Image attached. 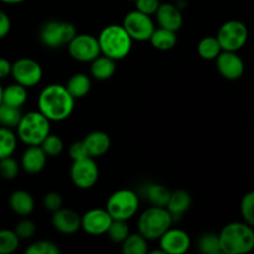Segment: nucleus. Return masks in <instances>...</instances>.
Returning a JSON list of instances; mask_svg holds the SVG:
<instances>
[{
  "label": "nucleus",
  "mask_w": 254,
  "mask_h": 254,
  "mask_svg": "<svg viewBox=\"0 0 254 254\" xmlns=\"http://www.w3.org/2000/svg\"><path fill=\"white\" fill-rule=\"evenodd\" d=\"M76 98L66 86L52 83L45 87L37 99L39 111L51 122H62L68 118L74 109Z\"/></svg>",
  "instance_id": "obj_1"
},
{
  "label": "nucleus",
  "mask_w": 254,
  "mask_h": 254,
  "mask_svg": "<svg viewBox=\"0 0 254 254\" xmlns=\"http://www.w3.org/2000/svg\"><path fill=\"white\" fill-rule=\"evenodd\" d=\"M222 254H246L254 250V228L248 223H227L218 233Z\"/></svg>",
  "instance_id": "obj_2"
},
{
  "label": "nucleus",
  "mask_w": 254,
  "mask_h": 254,
  "mask_svg": "<svg viewBox=\"0 0 254 254\" xmlns=\"http://www.w3.org/2000/svg\"><path fill=\"white\" fill-rule=\"evenodd\" d=\"M102 55L116 60H123L130 54L133 41L123 25L112 24L104 27L98 36Z\"/></svg>",
  "instance_id": "obj_3"
},
{
  "label": "nucleus",
  "mask_w": 254,
  "mask_h": 254,
  "mask_svg": "<svg viewBox=\"0 0 254 254\" xmlns=\"http://www.w3.org/2000/svg\"><path fill=\"white\" fill-rule=\"evenodd\" d=\"M174 217L166 207L150 206L138 220V232L148 241L159 240L173 226Z\"/></svg>",
  "instance_id": "obj_4"
},
{
  "label": "nucleus",
  "mask_w": 254,
  "mask_h": 254,
  "mask_svg": "<svg viewBox=\"0 0 254 254\" xmlns=\"http://www.w3.org/2000/svg\"><path fill=\"white\" fill-rule=\"evenodd\" d=\"M50 119H47L40 111H32L22 114L16 134L20 141L30 145H41L50 134Z\"/></svg>",
  "instance_id": "obj_5"
},
{
  "label": "nucleus",
  "mask_w": 254,
  "mask_h": 254,
  "mask_svg": "<svg viewBox=\"0 0 254 254\" xmlns=\"http://www.w3.org/2000/svg\"><path fill=\"white\" fill-rule=\"evenodd\" d=\"M139 196L129 189H121L112 193L107 200L106 208L113 220L129 221L139 210Z\"/></svg>",
  "instance_id": "obj_6"
},
{
  "label": "nucleus",
  "mask_w": 254,
  "mask_h": 254,
  "mask_svg": "<svg viewBox=\"0 0 254 254\" xmlns=\"http://www.w3.org/2000/svg\"><path fill=\"white\" fill-rule=\"evenodd\" d=\"M77 35L76 26L68 21L51 20L45 22L40 30V40L42 44L50 49H59L68 46L69 42Z\"/></svg>",
  "instance_id": "obj_7"
},
{
  "label": "nucleus",
  "mask_w": 254,
  "mask_h": 254,
  "mask_svg": "<svg viewBox=\"0 0 254 254\" xmlns=\"http://www.w3.org/2000/svg\"><path fill=\"white\" fill-rule=\"evenodd\" d=\"M223 51H236L242 49L248 40V29L240 20H228L217 32Z\"/></svg>",
  "instance_id": "obj_8"
},
{
  "label": "nucleus",
  "mask_w": 254,
  "mask_h": 254,
  "mask_svg": "<svg viewBox=\"0 0 254 254\" xmlns=\"http://www.w3.org/2000/svg\"><path fill=\"white\" fill-rule=\"evenodd\" d=\"M122 25L134 41H149L155 30V25L150 15L144 14L136 9L124 16Z\"/></svg>",
  "instance_id": "obj_9"
},
{
  "label": "nucleus",
  "mask_w": 254,
  "mask_h": 254,
  "mask_svg": "<svg viewBox=\"0 0 254 254\" xmlns=\"http://www.w3.org/2000/svg\"><path fill=\"white\" fill-rule=\"evenodd\" d=\"M68 52L76 61L92 62L102 54L98 37L89 34H77L68 44Z\"/></svg>",
  "instance_id": "obj_10"
},
{
  "label": "nucleus",
  "mask_w": 254,
  "mask_h": 254,
  "mask_svg": "<svg viewBox=\"0 0 254 254\" xmlns=\"http://www.w3.org/2000/svg\"><path fill=\"white\" fill-rule=\"evenodd\" d=\"M71 180L78 189L93 188L99 178L98 165L94 161V158H84L81 160H74L71 166Z\"/></svg>",
  "instance_id": "obj_11"
},
{
  "label": "nucleus",
  "mask_w": 254,
  "mask_h": 254,
  "mask_svg": "<svg viewBox=\"0 0 254 254\" xmlns=\"http://www.w3.org/2000/svg\"><path fill=\"white\" fill-rule=\"evenodd\" d=\"M11 76L16 83L26 88L37 86L42 79V68L37 61L30 57H21L12 64Z\"/></svg>",
  "instance_id": "obj_12"
},
{
  "label": "nucleus",
  "mask_w": 254,
  "mask_h": 254,
  "mask_svg": "<svg viewBox=\"0 0 254 254\" xmlns=\"http://www.w3.org/2000/svg\"><path fill=\"white\" fill-rule=\"evenodd\" d=\"M113 218L107 208H92L82 216V230L91 236L107 235Z\"/></svg>",
  "instance_id": "obj_13"
},
{
  "label": "nucleus",
  "mask_w": 254,
  "mask_h": 254,
  "mask_svg": "<svg viewBox=\"0 0 254 254\" xmlns=\"http://www.w3.org/2000/svg\"><path fill=\"white\" fill-rule=\"evenodd\" d=\"M216 66L223 78L228 81L240 79L245 73V62L236 51H223L216 59Z\"/></svg>",
  "instance_id": "obj_14"
},
{
  "label": "nucleus",
  "mask_w": 254,
  "mask_h": 254,
  "mask_svg": "<svg viewBox=\"0 0 254 254\" xmlns=\"http://www.w3.org/2000/svg\"><path fill=\"white\" fill-rule=\"evenodd\" d=\"M159 243L165 254H183L190 248L191 238L181 228L170 227L159 238Z\"/></svg>",
  "instance_id": "obj_15"
},
{
  "label": "nucleus",
  "mask_w": 254,
  "mask_h": 254,
  "mask_svg": "<svg viewBox=\"0 0 254 254\" xmlns=\"http://www.w3.org/2000/svg\"><path fill=\"white\" fill-rule=\"evenodd\" d=\"M51 223L56 231L64 235H73L82 228V216L71 208L61 207L55 211Z\"/></svg>",
  "instance_id": "obj_16"
},
{
  "label": "nucleus",
  "mask_w": 254,
  "mask_h": 254,
  "mask_svg": "<svg viewBox=\"0 0 254 254\" xmlns=\"http://www.w3.org/2000/svg\"><path fill=\"white\" fill-rule=\"evenodd\" d=\"M155 19L159 26L173 31H179L183 26V14L180 7L169 2H164L159 6Z\"/></svg>",
  "instance_id": "obj_17"
},
{
  "label": "nucleus",
  "mask_w": 254,
  "mask_h": 254,
  "mask_svg": "<svg viewBox=\"0 0 254 254\" xmlns=\"http://www.w3.org/2000/svg\"><path fill=\"white\" fill-rule=\"evenodd\" d=\"M49 156L41 148V145H30L21 156V166L26 173L39 174L44 170Z\"/></svg>",
  "instance_id": "obj_18"
},
{
  "label": "nucleus",
  "mask_w": 254,
  "mask_h": 254,
  "mask_svg": "<svg viewBox=\"0 0 254 254\" xmlns=\"http://www.w3.org/2000/svg\"><path fill=\"white\" fill-rule=\"evenodd\" d=\"M83 143L86 145L88 155L91 158H99L103 156L111 148V138L104 131H92L87 134L86 138L83 139Z\"/></svg>",
  "instance_id": "obj_19"
},
{
  "label": "nucleus",
  "mask_w": 254,
  "mask_h": 254,
  "mask_svg": "<svg viewBox=\"0 0 254 254\" xmlns=\"http://www.w3.org/2000/svg\"><path fill=\"white\" fill-rule=\"evenodd\" d=\"M9 205L16 215L21 216V217H27L34 211L35 201L31 193H29L27 191L16 190L10 195Z\"/></svg>",
  "instance_id": "obj_20"
},
{
  "label": "nucleus",
  "mask_w": 254,
  "mask_h": 254,
  "mask_svg": "<svg viewBox=\"0 0 254 254\" xmlns=\"http://www.w3.org/2000/svg\"><path fill=\"white\" fill-rule=\"evenodd\" d=\"M116 60L106 56V55H99L97 59L91 62V74L93 78L98 81H107L112 78L116 73Z\"/></svg>",
  "instance_id": "obj_21"
},
{
  "label": "nucleus",
  "mask_w": 254,
  "mask_h": 254,
  "mask_svg": "<svg viewBox=\"0 0 254 254\" xmlns=\"http://www.w3.org/2000/svg\"><path fill=\"white\" fill-rule=\"evenodd\" d=\"M191 202H192V200H191V196L188 191L181 190V189L180 190H174L171 191L166 208L170 211L174 220L176 221L190 208Z\"/></svg>",
  "instance_id": "obj_22"
},
{
  "label": "nucleus",
  "mask_w": 254,
  "mask_h": 254,
  "mask_svg": "<svg viewBox=\"0 0 254 254\" xmlns=\"http://www.w3.org/2000/svg\"><path fill=\"white\" fill-rule=\"evenodd\" d=\"M149 41L154 49L160 50V51H168L175 46L178 42V36H176V31L159 26L158 29L154 30Z\"/></svg>",
  "instance_id": "obj_23"
},
{
  "label": "nucleus",
  "mask_w": 254,
  "mask_h": 254,
  "mask_svg": "<svg viewBox=\"0 0 254 254\" xmlns=\"http://www.w3.org/2000/svg\"><path fill=\"white\" fill-rule=\"evenodd\" d=\"M144 195H145L146 200L151 203V206L166 207L171 191L161 184H149L145 188Z\"/></svg>",
  "instance_id": "obj_24"
},
{
  "label": "nucleus",
  "mask_w": 254,
  "mask_h": 254,
  "mask_svg": "<svg viewBox=\"0 0 254 254\" xmlns=\"http://www.w3.org/2000/svg\"><path fill=\"white\" fill-rule=\"evenodd\" d=\"M92 82L91 78L86 73H74L71 78L67 81V89L69 93L76 99L83 98L91 91Z\"/></svg>",
  "instance_id": "obj_25"
},
{
  "label": "nucleus",
  "mask_w": 254,
  "mask_h": 254,
  "mask_svg": "<svg viewBox=\"0 0 254 254\" xmlns=\"http://www.w3.org/2000/svg\"><path fill=\"white\" fill-rule=\"evenodd\" d=\"M27 101V88L20 83L9 84L4 88V103L21 108Z\"/></svg>",
  "instance_id": "obj_26"
},
{
  "label": "nucleus",
  "mask_w": 254,
  "mask_h": 254,
  "mask_svg": "<svg viewBox=\"0 0 254 254\" xmlns=\"http://www.w3.org/2000/svg\"><path fill=\"white\" fill-rule=\"evenodd\" d=\"M148 251V240L140 232L130 233L122 243V252L124 254H145Z\"/></svg>",
  "instance_id": "obj_27"
},
{
  "label": "nucleus",
  "mask_w": 254,
  "mask_h": 254,
  "mask_svg": "<svg viewBox=\"0 0 254 254\" xmlns=\"http://www.w3.org/2000/svg\"><path fill=\"white\" fill-rule=\"evenodd\" d=\"M17 134L11 128L0 127V159L12 156L17 146Z\"/></svg>",
  "instance_id": "obj_28"
},
{
  "label": "nucleus",
  "mask_w": 254,
  "mask_h": 254,
  "mask_svg": "<svg viewBox=\"0 0 254 254\" xmlns=\"http://www.w3.org/2000/svg\"><path fill=\"white\" fill-rule=\"evenodd\" d=\"M197 52L203 60H216L218 55L222 52V47H221L220 41H218L217 36H206L198 42Z\"/></svg>",
  "instance_id": "obj_29"
},
{
  "label": "nucleus",
  "mask_w": 254,
  "mask_h": 254,
  "mask_svg": "<svg viewBox=\"0 0 254 254\" xmlns=\"http://www.w3.org/2000/svg\"><path fill=\"white\" fill-rule=\"evenodd\" d=\"M22 118L21 109L2 103L0 106V126L6 128H16Z\"/></svg>",
  "instance_id": "obj_30"
},
{
  "label": "nucleus",
  "mask_w": 254,
  "mask_h": 254,
  "mask_svg": "<svg viewBox=\"0 0 254 254\" xmlns=\"http://www.w3.org/2000/svg\"><path fill=\"white\" fill-rule=\"evenodd\" d=\"M198 250L205 254H221V243L218 233H203L198 240Z\"/></svg>",
  "instance_id": "obj_31"
},
{
  "label": "nucleus",
  "mask_w": 254,
  "mask_h": 254,
  "mask_svg": "<svg viewBox=\"0 0 254 254\" xmlns=\"http://www.w3.org/2000/svg\"><path fill=\"white\" fill-rule=\"evenodd\" d=\"M20 238L12 230H0V254H11L19 248Z\"/></svg>",
  "instance_id": "obj_32"
},
{
  "label": "nucleus",
  "mask_w": 254,
  "mask_h": 254,
  "mask_svg": "<svg viewBox=\"0 0 254 254\" xmlns=\"http://www.w3.org/2000/svg\"><path fill=\"white\" fill-rule=\"evenodd\" d=\"M107 235H108L109 240L112 242L123 243L124 240L130 235V230H129V226L127 223V221L113 220Z\"/></svg>",
  "instance_id": "obj_33"
},
{
  "label": "nucleus",
  "mask_w": 254,
  "mask_h": 254,
  "mask_svg": "<svg viewBox=\"0 0 254 254\" xmlns=\"http://www.w3.org/2000/svg\"><path fill=\"white\" fill-rule=\"evenodd\" d=\"M241 215L243 221L254 228V190L246 193L241 201Z\"/></svg>",
  "instance_id": "obj_34"
},
{
  "label": "nucleus",
  "mask_w": 254,
  "mask_h": 254,
  "mask_svg": "<svg viewBox=\"0 0 254 254\" xmlns=\"http://www.w3.org/2000/svg\"><path fill=\"white\" fill-rule=\"evenodd\" d=\"M41 148L44 149L49 158H56L64 150V143H62L61 138H59L57 135L49 134L41 143Z\"/></svg>",
  "instance_id": "obj_35"
},
{
  "label": "nucleus",
  "mask_w": 254,
  "mask_h": 254,
  "mask_svg": "<svg viewBox=\"0 0 254 254\" xmlns=\"http://www.w3.org/2000/svg\"><path fill=\"white\" fill-rule=\"evenodd\" d=\"M60 248L56 243L47 240H40L26 248V254H59Z\"/></svg>",
  "instance_id": "obj_36"
},
{
  "label": "nucleus",
  "mask_w": 254,
  "mask_h": 254,
  "mask_svg": "<svg viewBox=\"0 0 254 254\" xmlns=\"http://www.w3.org/2000/svg\"><path fill=\"white\" fill-rule=\"evenodd\" d=\"M19 163L12 156L0 159V176L5 180H12L19 175Z\"/></svg>",
  "instance_id": "obj_37"
},
{
  "label": "nucleus",
  "mask_w": 254,
  "mask_h": 254,
  "mask_svg": "<svg viewBox=\"0 0 254 254\" xmlns=\"http://www.w3.org/2000/svg\"><path fill=\"white\" fill-rule=\"evenodd\" d=\"M14 231L19 236L20 240H29V238L34 237V235L36 233V225L34 221L24 217L20 222H17Z\"/></svg>",
  "instance_id": "obj_38"
},
{
  "label": "nucleus",
  "mask_w": 254,
  "mask_h": 254,
  "mask_svg": "<svg viewBox=\"0 0 254 254\" xmlns=\"http://www.w3.org/2000/svg\"><path fill=\"white\" fill-rule=\"evenodd\" d=\"M42 203H44V207L47 211L55 212V211L60 210L62 207V205H64V198H62V196L59 192L51 191V192H47L45 195Z\"/></svg>",
  "instance_id": "obj_39"
},
{
  "label": "nucleus",
  "mask_w": 254,
  "mask_h": 254,
  "mask_svg": "<svg viewBox=\"0 0 254 254\" xmlns=\"http://www.w3.org/2000/svg\"><path fill=\"white\" fill-rule=\"evenodd\" d=\"M160 5V0H135L136 10L146 15H150V16L156 14Z\"/></svg>",
  "instance_id": "obj_40"
},
{
  "label": "nucleus",
  "mask_w": 254,
  "mask_h": 254,
  "mask_svg": "<svg viewBox=\"0 0 254 254\" xmlns=\"http://www.w3.org/2000/svg\"><path fill=\"white\" fill-rule=\"evenodd\" d=\"M69 156H71V159L73 161L88 158V151H87L83 140L74 141V143L69 146Z\"/></svg>",
  "instance_id": "obj_41"
},
{
  "label": "nucleus",
  "mask_w": 254,
  "mask_h": 254,
  "mask_svg": "<svg viewBox=\"0 0 254 254\" xmlns=\"http://www.w3.org/2000/svg\"><path fill=\"white\" fill-rule=\"evenodd\" d=\"M11 30V20L9 15L0 10V40L6 37Z\"/></svg>",
  "instance_id": "obj_42"
},
{
  "label": "nucleus",
  "mask_w": 254,
  "mask_h": 254,
  "mask_svg": "<svg viewBox=\"0 0 254 254\" xmlns=\"http://www.w3.org/2000/svg\"><path fill=\"white\" fill-rule=\"evenodd\" d=\"M12 64L5 57H0V79L6 78L7 76L11 74Z\"/></svg>",
  "instance_id": "obj_43"
},
{
  "label": "nucleus",
  "mask_w": 254,
  "mask_h": 254,
  "mask_svg": "<svg viewBox=\"0 0 254 254\" xmlns=\"http://www.w3.org/2000/svg\"><path fill=\"white\" fill-rule=\"evenodd\" d=\"M4 4H10V5H16V4H21V2L26 1V0H0Z\"/></svg>",
  "instance_id": "obj_44"
},
{
  "label": "nucleus",
  "mask_w": 254,
  "mask_h": 254,
  "mask_svg": "<svg viewBox=\"0 0 254 254\" xmlns=\"http://www.w3.org/2000/svg\"><path fill=\"white\" fill-rule=\"evenodd\" d=\"M4 103V88H2V86L0 84V106Z\"/></svg>",
  "instance_id": "obj_45"
},
{
  "label": "nucleus",
  "mask_w": 254,
  "mask_h": 254,
  "mask_svg": "<svg viewBox=\"0 0 254 254\" xmlns=\"http://www.w3.org/2000/svg\"><path fill=\"white\" fill-rule=\"evenodd\" d=\"M174 1H178L179 2V1H183V0H174Z\"/></svg>",
  "instance_id": "obj_46"
},
{
  "label": "nucleus",
  "mask_w": 254,
  "mask_h": 254,
  "mask_svg": "<svg viewBox=\"0 0 254 254\" xmlns=\"http://www.w3.org/2000/svg\"><path fill=\"white\" fill-rule=\"evenodd\" d=\"M130 1H135V0H130Z\"/></svg>",
  "instance_id": "obj_47"
}]
</instances>
